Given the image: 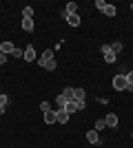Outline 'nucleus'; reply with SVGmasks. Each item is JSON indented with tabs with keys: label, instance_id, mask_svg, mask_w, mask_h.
<instances>
[{
	"label": "nucleus",
	"instance_id": "nucleus-23",
	"mask_svg": "<svg viewBox=\"0 0 133 148\" xmlns=\"http://www.w3.org/2000/svg\"><path fill=\"white\" fill-rule=\"evenodd\" d=\"M40 111H42V113L51 111V106H49V102H40Z\"/></svg>",
	"mask_w": 133,
	"mask_h": 148
},
{
	"label": "nucleus",
	"instance_id": "nucleus-3",
	"mask_svg": "<svg viewBox=\"0 0 133 148\" xmlns=\"http://www.w3.org/2000/svg\"><path fill=\"white\" fill-rule=\"evenodd\" d=\"M51 60H53V51H49V49H47V51L42 53V58L38 60V64H40V66H44V69H47V64H49Z\"/></svg>",
	"mask_w": 133,
	"mask_h": 148
},
{
	"label": "nucleus",
	"instance_id": "nucleus-9",
	"mask_svg": "<svg viewBox=\"0 0 133 148\" xmlns=\"http://www.w3.org/2000/svg\"><path fill=\"white\" fill-rule=\"evenodd\" d=\"M104 122H107V126L113 128V126H118V115H115V113H109L107 117H104Z\"/></svg>",
	"mask_w": 133,
	"mask_h": 148
},
{
	"label": "nucleus",
	"instance_id": "nucleus-16",
	"mask_svg": "<svg viewBox=\"0 0 133 148\" xmlns=\"http://www.w3.org/2000/svg\"><path fill=\"white\" fill-rule=\"evenodd\" d=\"M78 11V5L76 2H69V5H67V11H64V16H71V13H76Z\"/></svg>",
	"mask_w": 133,
	"mask_h": 148
},
{
	"label": "nucleus",
	"instance_id": "nucleus-28",
	"mask_svg": "<svg viewBox=\"0 0 133 148\" xmlns=\"http://www.w3.org/2000/svg\"><path fill=\"white\" fill-rule=\"evenodd\" d=\"M131 91H133V86H131Z\"/></svg>",
	"mask_w": 133,
	"mask_h": 148
},
{
	"label": "nucleus",
	"instance_id": "nucleus-22",
	"mask_svg": "<svg viewBox=\"0 0 133 148\" xmlns=\"http://www.w3.org/2000/svg\"><path fill=\"white\" fill-rule=\"evenodd\" d=\"M11 56H13V58H22V60H25V49H13Z\"/></svg>",
	"mask_w": 133,
	"mask_h": 148
},
{
	"label": "nucleus",
	"instance_id": "nucleus-24",
	"mask_svg": "<svg viewBox=\"0 0 133 148\" xmlns=\"http://www.w3.org/2000/svg\"><path fill=\"white\" fill-rule=\"evenodd\" d=\"M124 77H127V82H129V88L133 86V71H129L127 75H124Z\"/></svg>",
	"mask_w": 133,
	"mask_h": 148
},
{
	"label": "nucleus",
	"instance_id": "nucleus-19",
	"mask_svg": "<svg viewBox=\"0 0 133 148\" xmlns=\"http://www.w3.org/2000/svg\"><path fill=\"white\" fill-rule=\"evenodd\" d=\"M111 51H113L115 56H118V53L122 51V42H113V44H111Z\"/></svg>",
	"mask_w": 133,
	"mask_h": 148
},
{
	"label": "nucleus",
	"instance_id": "nucleus-1",
	"mask_svg": "<svg viewBox=\"0 0 133 148\" xmlns=\"http://www.w3.org/2000/svg\"><path fill=\"white\" fill-rule=\"evenodd\" d=\"M113 88H115V91H127V88H129V82H127V77H124L122 73H118L113 77Z\"/></svg>",
	"mask_w": 133,
	"mask_h": 148
},
{
	"label": "nucleus",
	"instance_id": "nucleus-25",
	"mask_svg": "<svg viewBox=\"0 0 133 148\" xmlns=\"http://www.w3.org/2000/svg\"><path fill=\"white\" fill-rule=\"evenodd\" d=\"M104 5H107V2H102V0H98V2H95V7H98L100 11H102V9H104Z\"/></svg>",
	"mask_w": 133,
	"mask_h": 148
},
{
	"label": "nucleus",
	"instance_id": "nucleus-21",
	"mask_svg": "<svg viewBox=\"0 0 133 148\" xmlns=\"http://www.w3.org/2000/svg\"><path fill=\"white\" fill-rule=\"evenodd\" d=\"M56 104H58V108H64V104H67V99H64L62 95H58V97H56Z\"/></svg>",
	"mask_w": 133,
	"mask_h": 148
},
{
	"label": "nucleus",
	"instance_id": "nucleus-2",
	"mask_svg": "<svg viewBox=\"0 0 133 148\" xmlns=\"http://www.w3.org/2000/svg\"><path fill=\"white\" fill-rule=\"evenodd\" d=\"M102 56H104V62H107V64H113V62L118 60V56L111 51V47H109V44H102Z\"/></svg>",
	"mask_w": 133,
	"mask_h": 148
},
{
	"label": "nucleus",
	"instance_id": "nucleus-11",
	"mask_svg": "<svg viewBox=\"0 0 133 148\" xmlns=\"http://www.w3.org/2000/svg\"><path fill=\"white\" fill-rule=\"evenodd\" d=\"M44 122L47 124H56V111H47L44 113Z\"/></svg>",
	"mask_w": 133,
	"mask_h": 148
},
{
	"label": "nucleus",
	"instance_id": "nucleus-26",
	"mask_svg": "<svg viewBox=\"0 0 133 148\" xmlns=\"http://www.w3.org/2000/svg\"><path fill=\"white\" fill-rule=\"evenodd\" d=\"M5 62H7V56H5V53H0V64H5Z\"/></svg>",
	"mask_w": 133,
	"mask_h": 148
},
{
	"label": "nucleus",
	"instance_id": "nucleus-14",
	"mask_svg": "<svg viewBox=\"0 0 133 148\" xmlns=\"http://www.w3.org/2000/svg\"><path fill=\"white\" fill-rule=\"evenodd\" d=\"M22 20H33V9L31 7H25V9H22Z\"/></svg>",
	"mask_w": 133,
	"mask_h": 148
},
{
	"label": "nucleus",
	"instance_id": "nucleus-4",
	"mask_svg": "<svg viewBox=\"0 0 133 148\" xmlns=\"http://www.w3.org/2000/svg\"><path fill=\"white\" fill-rule=\"evenodd\" d=\"M56 122L58 124H67V122H69V113L64 111V108H58V111H56Z\"/></svg>",
	"mask_w": 133,
	"mask_h": 148
},
{
	"label": "nucleus",
	"instance_id": "nucleus-8",
	"mask_svg": "<svg viewBox=\"0 0 133 148\" xmlns=\"http://www.w3.org/2000/svg\"><path fill=\"white\" fill-rule=\"evenodd\" d=\"M73 102L84 104V88H73Z\"/></svg>",
	"mask_w": 133,
	"mask_h": 148
},
{
	"label": "nucleus",
	"instance_id": "nucleus-20",
	"mask_svg": "<svg viewBox=\"0 0 133 148\" xmlns=\"http://www.w3.org/2000/svg\"><path fill=\"white\" fill-rule=\"evenodd\" d=\"M107 128V122H104V119H98V122H95V130H104Z\"/></svg>",
	"mask_w": 133,
	"mask_h": 148
},
{
	"label": "nucleus",
	"instance_id": "nucleus-7",
	"mask_svg": "<svg viewBox=\"0 0 133 148\" xmlns=\"http://www.w3.org/2000/svg\"><path fill=\"white\" fill-rule=\"evenodd\" d=\"M87 142L89 144H100V135H98V130H87Z\"/></svg>",
	"mask_w": 133,
	"mask_h": 148
},
{
	"label": "nucleus",
	"instance_id": "nucleus-17",
	"mask_svg": "<svg viewBox=\"0 0 133 148\" xmlns=\"http://www.w3.org/2000/svg\"><path fill=\"white\" fill-rule=\"evenodd\" d=\"M7 104H9V97H7V95H0V113H5Z\"/></svg>",
	"mask_w": 133,
	"mask_h": 148
},
{
	"label": "nucleus",
	"instance_id": "nucleus-6",
	"mask_svg": "<svg viewBox=\"0 0 133 148\" xmlns=\"http://www.w3.org/2000/svg\"><path fill=\"white\" fill-rule=\"evenodd\" d=\"M67 18V25L69 27H80V16L78 13H71V16H64Z\"/></svg>",
	"mask_w": 133,
	"mask_h": 148
},
{
	"label": "nucleus",
	"instance_id": "nucleus-27",
	"mask_svg": "<svg viewBox=\"0 0 133 148\" xmlns=\"http://www.w3.org/2000/svg\"><path fill=\"white\" fill-rule=\"evenodd\" d=\"M131 137H133V133H131Z\"/></svg>",
	"mask_w": 133,
	"mask_h": 148
},
{
	"label": "nucleus",
	"instance_id": "nucleus-12",
	"mask_svg": "<svg viewBox=\"0 0 133 148\" xmlns=\"http://www.w3.org/2000/svg\"><path fill=\"white\" fill-rule=\"evenodd\" d=\"M102 13H107L109 18H113V16H115V7L107 2V5H104V9H102Z\"/></svg>",
	"mask_w": 133,
	"mask_h": 148
},
{
	"label": "nucleus",
	"instance_id": "nucleus-18",
	"mask_svg": "<svg viewBox=\"0 0 133 148\" xmlns=\"http://www.w3.org/2000/svg\"><path fill=\"white\" fill-rule=\"evenodd\" d=\"M22 29L25 31H33V20H22Z\"/></svg>",
	"mask_w": 133,
	"mask_h": 148
},
{
	"label": "nucleus",
	"instance_id": "nucleus-10",
	"mask_svg": "<svg viewBox=\"0 0 133 148\" xmlns=\"http://www.w3.org/2000/svg\"><path fill=\"white\" fill-rule=\"evenodd\" d=\"M25 60L27 62L36 60V51H33V47H27V49H25Z\"/></svg>",
	"mask_w": 133,
	"mask_h": 148
},
{
	"label": "nucleus",
	"instance_id": "nucleus-13",
	"mask_svg": "<svg viewBox=\"0 0 133 148\" xmlns=\"http://www.w3.org/2000/svg\"><path fill=\"white\" fill-rule=\"evenodd\" d=\"M64 111L69 113V115H71V113H76L78 111V102H67V104H64Z\"/></svg>",
	"mask_w": 133,
	"mask_h": 148
},
{
	"label": "nucleus",
	"instance_id": "nucleus-5",
	"mask_svg": "<svg viewBox=\"0 0 133 148\" xmlns=\"http://www.w3.org/2000/svg\"><path fill=\"white\" fill-rule=\"evenodd\" d=\"M13 49H16V47H13L11 42H0V53H5V56H11Z\"/></svg>",
	"mask_w": 133,
	"mask_h": 148
},
{
	"label": "nucleus",
	"instance_id": "nucleus-15",
	"mask_svg": "<svg viewBox=\"0 0 133 148\" xmlns=\"http://www.w3.org/2000/svg\"><path fill=\"white\" fill-rule=\"evenodd\" d=\"M62 97L67 99V102H73V88H71V86H67V88L62 91Z\"/></svg>",
	"mask_w": 133,
	"mask_h": 148
}]
</instances>
